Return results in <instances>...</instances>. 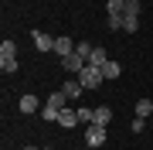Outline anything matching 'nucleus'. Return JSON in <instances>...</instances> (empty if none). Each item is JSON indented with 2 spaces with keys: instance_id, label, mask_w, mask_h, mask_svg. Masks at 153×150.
<instances>
[{
  "instance_id": "2",
  "label": "nucleus",
  "mask_w": 153,
  "mask_h": 150,
  "mask_svg": "<svg viewBox=\"0 0 153 150\" xmlns=\"http://www.w3.org/2000/svg\"><path fill=\"white\" fill-rule=\"evenodd\" d=\"M61 65H65V72H71V75H78V72H82V68L88 65V61H85L82 55H78V51H71L68 58H61Z\"/></svg>"
},
{
  "instance_id": "18",
  "label": "nucleus",
  "mask_w": 153,
  "mask_h": 150,
  "mask_svg": "<svg viewBox=\"0 0 153 150\" xmlns=\"http://www.w3.org/2000/svg\"><path fill=\"white\" fill-rule=\"evenodd\" d=\"M41 119H44V123H58V109L44 106V109H41Z\"/></svg>"
},
{
  "instance_id": "13",
  "label": "nucleus",
  "mask_w": 153,
  "mask_h": 150,
  "mask_svg": "<svg viewBox=\"0 0 153 150\" xmlns=\"http://www.w3.org/2000/svg\"><path fill=\"white\" fill-rule=\"evenodd\" d=\"M123 31L126 34H136L140 31V17H123Z\"/></svg>"
},
{
  "instance_id": "16",
  "label": "nucleus",
  "mask_w": 153,
  "mask_h": 150,
  "mask_svg": "<svg viewBox=\"0 0 153 150\" xmlns=\"http://www.w3.org/2000/svg\"><path fill=\"white\" fill-rule=\"evenodd\" d=\"M0 68H4V75H14L17 72V58H0Z\"/></svg>"
},
{
  "instance_id": "11",
  "label": "nucleus",
  "mask_w": 153,
  "mask_h": 150,
  "mask_svg": "<svg viewBox=\"0 0 153 150\" xmlns=\"http://www.w3.org/2000/svg\"><path fill=\"white\" fill-rule=\"evenodd\" d=\"M17 109H21V113H34V109H38V99H34V96H24V99L17 102Z\"/></svg>"
},
{
  "instance_id": "7",
  "label": "nucleus",
  "mask_w": 153,
  "mask_h": 150,
  "mask_svg": "<svg viewBox=\"0 0 153 150\" xmlns=\"http://www.w3.org/2000/svg\"><path fill=\"white\" fill-rule=\"evenodd\" d=\"M95 126H109V123H112V109H109V106H95Z\"/></svg>"
},
{
  "instance_id": "3",
  "label": "nucleus",
  "mask_w": 153,
  "mask_h": 150,
  "mask_svg": "<svg viewBox=\"0 0 153 150\" xmlns=\"http://www.w3.org/2000/svg\"><path fill=\"white\" fill-rule=\"evenodd\" d=\"M31 38H34V51H55V38H51V34L31 31Z\"/></svg>"
},
{
  "instance_id": "9",
  "label": "nucleus",
  "mask_w": 153,
  "mask_h": 150,
  "mask_svg": "<svg viewBox=\"0 0 153 150\" xmlns=\"http://www.w3.org/2000/svg\"><path fill=\"white\" fill-rule=\"evenodd\" d=\"M105 61H109V55H105V48H92V55H88V65H95V68H102Z\"/></svg>"
},
{
  "instance_id": "5",
  "label": "nucleus",
  "mask_w": 153,
  "mask_h": 150,
  "mask_svg": "<svg viewBox=\"0 0 153 150\" xmlns=\"http://www.w3.org/2000/svg\"><path fill=\"white\" fill-rule=\"evenodd\" d=\"M55 51H58L61 58H68L71 51H75V41H71V38H65V34H58V38H55Z\"/></svg>"
},
{
  "instance_id": "14",
  "label": "nucleus",
  "mask_w": 153,
  "mask_h": 150,
  "mask_svg": "<svg viewBox=\"0 0 153 150\" xmlns=\"http://www.w3.org/2000/svg\"><path fill=\"white\" fill-rule=\"evenodd\" d=\"M150 113H153V102H150V99H140V102H136V116H143V119H146Z\"/></svg>"
},
{
  "instance_id": "15",
  "label": "nucleus",
  "mask_w": 153,
  "mask_h": 150,
  "mask_svg": "<svg viewBox=\"0 0 153 150\" xmlns=\"http://www.w3.org/2000/svg\"><path fill=\"white\" fill-rule=\"evenodd\" d=\"M123 17H140V0H129L123 7Z\"/></svg>"
},
{
  "instance_id": "21",
  "label": "nucleus",
  "mask_w": 153,
  "mask_h": 150,
  "mask_svg": "<svg viewBox=\"0 0 153 150\" xmlns=\"http://www.w3.org/2000/svg\"><path fill=\"white\" fill-rule=\"evenodd\" d=\"M109 28L112 31H123V17H109Z\"/></svg>"
},
{
  "instance_id": "8",
  "label": "nucleus",
  "mask_w": 153,
  "mask_h": 150,
  "mask_svg": "<svg viewBox=\"0 0 153 150\" xmlns=\"http://www.w3.org/2000/svg\"><path fill=\"white\" fill-rule=\"evenodd\" d=\"M75 123H78V113H75V109H68V106H65V109L58 113V126H75Z\"/></svg>"
},
{
  "instance_id": "12",
  "label": "nucleus",
  "mask_w": 153,
  "mask_h": 150,
  "mask_svg": "<svg viewBox=\"0 0 153 150\" xmlns=\"http://www.w3.org/2000/svg\"><path fill=\"white\" fill-rule=\"evenodd\" d=\"M0 58H17V45H14L10 38H7L4 45H0Z\"/></svg>"
},
{
  "instance_id": "24",
  "label": "nucleus",
  "mask_w": 153,
  "mask_h": 150,
  "mask_svg": "<svg viewBox=\"0 0 153 150\" xmlns=\"http://www.w3.org/2000/svg\"><path fill=\"white\" fill-rule=\"evenodd\" d=\"M123 4H129V0H123Z\"/></svg>"
},
{
  "instance_id": "1",
  "label": "nucleus",
  "mask_w": 153,
  "mask_h": 150,
  "mask_svg": "<svg viewBox=\"0 0 153 150\" xmlns=\"http://www.w3.org/2000/svg\"><path fill=\"white\" fill-rule=\"evenodd\" d=\"M102 68H95V65H85L82 72H78V82H82V89H99L102 85Z\"/></svg>"
},
{
  "instance_id": "17",
  "label": "nucleus",
  "mask_w": 153,
  "mask_h": 150,
  "mask_svg": "<svg viewBox=\"0 0 153 150\" xmlns=\"http://www.w3.org/2000/svg\"><path fill=\"white\" fill-rule=\"evenodd\" d=\"M105 7H109V17H123V0H109V4H105Z\"/></svg>"
},
{
  "instance_id": "19",
  "label": "nucleus",
  "mask_w": 153,
  "mask_h": 150,
  "mask_svg": "<svg viewBox=\"0 0 153 150\" xmlns=\"http://www.w3.org/2000/svg\"><path fill=\"white\" fill-rule=\"evenodd\" d=\"M75 51H78V55H82L85 61H88V55H92V48H88V41H78V45H75Z\"/></svg>"
},
{
  "instance_id": "23",
  "label": "nucleus",
  "mask_w": 153,
  "mask_h": 150,
  "mask_svg": "<svg viewBox=\"0 0 153 150\" xmlns=\"http://www.w3.org/2000/svg\"><path fill=\"white\" fill-rule=\"evenodd\" d=\"M41 150H55V147H41Z\"/></svg>"
},
{
  "instance_id": "22",
  "label": "nucleus",
  "mask_w": 153,
  "mask_h": 150,
  "mask_svg": "<svg viewBox=\"0 0 153 150\" xmlns=\"http://www.w3.org/2000/svg\"><path fill=\"white\" fill-rule=\"evenodd\" d=\"M24 150H38V147H24Z\"/></svg>"
},
{
  "instance_id": "10",
  "label": "nucleus",
  "mask_w": 153,
  "mask_h": 150,
  "mask_svg": "<svg viewBox=\"0 0 153 150\" xmlns=\"http://www.w3.org/2000/svg\"><path fill=\"white\" fill-rule=\"evenodd\" d=\"M102 75H105V78H119V75H123L119 61H112V58H109V61H105V65H102Z\"/></svg>"
},
{
  "instance_id": "6",
  "label": "nucleus",
  "mask_w": 153,
  "mask_h": 150,
  "mask_svg": "<svg viewBox=\"0 0 153 150\" xmlns=\"http://www.w3.org/2000/svg\"><path fill=\"white\" fill-rule=\"evenodd\" d=\"M61 92H65L68 99H78L85 89H82V82H78V78H68V82H61Z\"/></svg>"
},
{
  "instance_id": "4",
  "label": "nucleus",
  "mask_w": 153,
  "mask_h": 150,
  "mask_svg": "<svg viewBox=\"0 0 153 150\" xmlns=\"http://www.w3.org/2000/svg\"><path fill=\"white\" fill-rule=\"evenodd\" d=\"M85 143L88 147H102L105 143V126H95V123H92V126L85 130Z\"/></svg>"
},
{
  "instance_id": "20",
  "label": "nucleus",
  "mask_w": 153,
  "mask_h": 150,
  "mask_svg": "<svg viewBox=\"0 0 153 150\" xmlns=\"http://www.w3.org/2000/svg\"><path fill=\"white\" fill-rule=\"evenodd\" d=\"M129 130H133V133H143V130H146V123H143V116H136V119H133V126H129Z\"/></svg>"
}]
</instances>
